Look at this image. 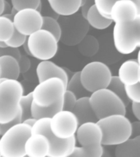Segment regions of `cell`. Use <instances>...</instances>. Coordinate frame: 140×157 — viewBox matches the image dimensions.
Masks as SVG:
<instances>
[{
  "label": "cell",
  "mask_w": 140,
  "mask_h": 157,
  "mask_svg": "<svg viewBox=\"0 0 140 157\" xmlns=\"http://www.w3.org/2000/svg\"><path fill=\"white\" fill-rule=\"evenodd\" d=\"M103 132V146H116L131 136V122L125 115L114 114L97 120Z\"/></svg>",
  "instance_id": "6da1fadb"
},
{
  "label": "cell",
  "mask_w": 140,
  "mask_h": 157,
  "mask_svg": "<svg viewBox=\"0 0 140 157\" xmlns=\"http://www.w3.org/2000/svg\"><path fill=\"white\" fill-rule=\"evenodd\" d=\"M31 134V127L23 122L8 128L0 135V155L2 157H24L25 143Z\"/></svg>",
  "instance_id": "7a4b0ae2"
},
{
  "label": "cell",
  "mask_w": 140,
  "mask_h": 157,
  "mask_svg": "<svg viewBox=\"0 0 140 157\" xmlns=\"http://www.w3.org/2000/svg\"><path fill=\"white\" fill-rule=\"evenodd\" d=\"M24 94L17 79H5L0 83V124L12 121L19 111V101Z\"/></svg>",
  "instance_id": "3957f363"
},
{
  "label": "cell",
  "mask_w": 140,
  "mask_h": 157,
  "mask_svg": "<svg viewBox=\"0 0 140 157\" xmlns=\"http://www.w3.org/2000/svg\"><path fill=\"white\" fill-rule=\"evenodd\" d=\"M112 40L115 49L121 55H128L140 46V17L125 23H115Z\"/></svg>",
  "instance_id": "277c9868"
},
{
  "label": "cell",
  "mask_w": 140,
  "mask_h": 157,
  "mask_svg": "<svg viewBox=\"0 0 140 157\" xmlns=\"http://www.w3.org/2000/svg\"><path fill=\"white\" fill-rule=\"evenodd\" d=\"M57 21L61 28L59 41L66 46H76L89 30L85 17L78 12L69 16H59Z\"/></svg>",
  "instance_id": "5b68a950"
},
{
  "label": "cell",
  "mask_w": 140,
  "mask_h": 157,
  "mask_svg": "<svg viewBox=\"0 0 140 157\" xmlns=\"http://www.w3.org/2000/svg\"><path fill=\"white\" fill-rule=\"evenodd\" d=\"M89 102L98 120L114 114H126V105L107 88L91 93Z\"/></svg>",
  "instance_id": "8992f818"
},
{
  "label": "cell",
  "mask_w": 140,
  "mask_h": 157,
  "mask_svg": "<svg viewBox=\"0 0 140 157\" xmlns=\"http://www.w3.org/2000/svg\"><path fill=\"white\" fill-rule=\"evenodd\" d=\"M50 118H40L36 120L31 127V133L38 132L46 136L49 142V157H68L76 145V136L61 139L56 137L49 128Z\"/></svg>",
  "instance_id": "52a82bcc"
},
{
  "label": "cell",
  "mask_w": 140,
  "mask_h": 157,
  "mask_svg": "<svg viewBox=\"0 0 140 157\" xmlns=\"http://www.w3.org/2000/svg\"><path fill=\"white\" fill-rule=\"evenodd\" d=\"M76 142L83 147L85 157H101L103 155V132L97 122H86L78 126L76 132Z\"/></svg>",
  "instance_id": "ba28073f"
},
{
  "label": "cell",
  "mask_w": 140,
  "mask_h": 157,
  "mask_svg": "<svg viewBox=\"0 0 140 157\" xmlns=\"http://www.w3.org/2000/svg\"><path fill=\"white\" fill-rule=\"evenodd\" d=\"M27 44L32 57L39 61L50 60L57 52L58 41L53 34L39 29L27 36Z\"/></svg>",
  "instance_id": "9c48e42d"
},
{
  "label": "cell",
  "mask_w": 140,
  "mask_h": 157,
  "mask_svg": "<svg viewBox=\"0 0 140 157\" xmlns=\"http://www.w3.org/2000/svg\"><path fill=\"white\" fill-rule=\"evenodd\" d=\"M111 76L109 66L98 61H91L80 71L81 83L90 93L101 88H107Z\"/></svg>",
  "instance_id": "30bf717a"
},
{
  "label": "cell",
  "mask_w": 140,
  "mask_h": 157,
  "mask_svg": "<svg viewBox=\"0 0 140 157\" xmlns=\"http://www.w3.org/2000/svg\"><path fill=\"white\" fill-rule=\"evenodd\" d=\"M66 91V84L58 77H52L39 82L32 91L33 102L41 107L56 103L62 98Z\"/></svg>",
  "instance_id": "8fae6325"
},
{
  "label": "cell",
  "mask_w": 140,
  "mask_h": 157,
  "mask_svg": "<svg viewBox=\"0 0 140 157\" xmlns=\"http://www.w3.org/2000/svg\"><path fill=\"white\" fill-rule=\"evenodd\" d=\"M78 120L72 111L59 110L49 120V128L56 137L66 139L76 134Z\"/></svg>",
  "instance_id": "7c38bea8"
},
{
  "label": "cell",
  "mask_w": 140,
  "mask_h": 157,
  "mask_svg": "<svg viewBox=\"0 0 140 157\" xmlns=\"http://www.w3.org/2000/svg\"><path fill=\"white\" fill-rule=\"evenodd\" d=\"M12 22L17 31L29 36L34 31L41 29L43 15L34 8H24L17 11Z\"/></svg>",
  "instance_id": "4fadbf2b"
},
{
  "label": "cell",
  "mask_w": 140,
  "mask_h": 157,
  "mask_svg": "<svg viewBox=\"0 0 140 157\" xmlns=\"http://www.w3.org/2000/svg\"><path fill=\"white\" fill-rule=\"evenodd\" d=\"M140 17V8L130 0H116L111 9L110 17L114 23H125Z\"/></svg>",
  "instance_id": "5bb4252c"
},
{
  "label": "cell",
  "mask_w": 140,
  "mask_h": 157,
  "mask_svg": "<svg viewBox=\"0 0 140 157\" xmlns=\"http://www.w3.org/2000/svg\"><path fill=\"white\" fill-rule=\"evenodd\" d=\"M98 50L93 56L94 61H98L106 64L112 65L121 59V54L115 49L113 44L112 35L109 34H102L98 39Z\"/></svg>",
  "instance_id": "9a60e30c"
},
{
  "label": "cell",
  "mask_w": 140,
  "mask_h": 157,
  "mask_svg": "<svg viewBox=\"0 0 140 157\" xmlns=\"http://www.w3.org/2000/svg\"><path fill=\"white\" fill-rule=\"evenodd\" d=\"M49 148V142L46 136L38 132L31 133L25 143V155L29 157L48 156Z\"/></svg>",
  "instance_id": "2e32d148"
},
{
  "label": "cell",
  "mask_w": 140,
  "mask_h": 157,
  "mask_svg": "<svg viewBox=\"0 0 140 157\" xmlns=\"http://www.w3.org/2000/svg\"><path fill=\"white\" fill-rule=\"evenodd\" d=\"M36 75L39 82L52 77H58L66 85V83L69 79L68 74L66 70L50 60L40 61L37 66Z\"/></svg>",
  "instance_id": "e0dca14e"
},
{
  "label": "cell",
  "mask_w": 140,
  "mask_h": 157,
  "mask_svg": "<svg viewBox=\"0 0 140 157\" xmlns=\"http://www.w3.org/2000/svg\"><path fill=\"white\" fill-rule=\"evenodd\" d=\"M140 65L138 60L124 61L118 70V78L124 84H134L140 82Z\"/></svg>",
  "instance_id": "ac0fdd59"
},
{
  "label": "cell",
  "mask_w": 140,
  "mask_h": 157,
  "mask_svg": "<svg viewBox=\"0 0 140 157\" xmlns=\"http://www.w3.org/2000/svg\"><path fill=\"white\" fill-rule=\"evenodd\" d=\"M72 112L77 118L79 125L86 122H97L98 120L90 105L88 96L77 98Z\"/></svg>",
  "instance_id": "d6986e66"
},
{
  "label": "cell",
  "mask_w": 140,
  "mask_h": 157,
  "mask_svg": "<svg viewBox=\"0 0 140 157\" xmlns=\"http://www.w3.org/2000/svg\"><path fill=\"white\" fill-rule=\"evenodd\" d=\"M115 155L116 157H140V135L130 137L116 145Z\"/></svg>",
  "instance_id": "ffe728a7"
},
{
  "label": "cell",
  "mask_w": 140,
  "mask_h": 157,
  "mask_svg": "<svg viewBox=\"0 0 140 157\" xmlns=\"http://www.w3.org/2000/svg\"><path fill=\"white\" fill-rule=\"evenodd\" d=\"M52 10L58 16H69L79 12L81 0H52L49 1Z\"/></svg>",
  "instance_id": "44dd1931"
},
{
  "label": "cell",
  "mask_w": 140,
  "mask_h": 157,
  "mask_svg": "<svg viewBox=\"0 0 140 157\" xmlns=\"http://www.w3.org/2000/svg\"><path fill=\"white\" fill-rule=\"evenodd\" d=\"M20 74L17 59L8 55L0 56V78L17 79Z\"/></svg>",
  "instance_id": "7402d4cb"
},
{
  "label": "cell",
  "mask_w": 140,
  "mask_h": 157,
  "mask_svg": "<svg viewBox=\"0 0 140 157\" xmlns=\"http://www.w3.org/2000/svg\"><path fill=\"white\" fill-rule=\"evenodd\" d=\"M85 19L88 21L89 26H92L96 29H105L113 23L111 19L106 18L99 14L94 4L91 6L90 8L88 9Z\"/></svg>",
  "instance_id": "603a6c76"
},
{
  "label": "cell",
  "mask_w": 140,
  "mask_h": 157,
  "mask_svg": "<svg viewBox=\"0 0 140 157\" xmlns=\"http://www.w3.org/2000/svg\"><path fill=\"white\" fill-rule=\"evenodd\" d=\"M61 110H62V98L56 103L46 107H41L34 102H32L31 116L36 120L40 118H51Z\"/></svg>",
  "instance_id": "cb8c5ba5"
},
{
  "label": "cell",
  "mask_w": 140,
  "mask_h": 157,
  "mask_svg": "<svg viewBox=\"0 0 140 157\" xmlns=\"http://www.w3.org/2000/svg\"><path fill=\"white\" fill-rule=\"evenodd\" d=\"M76 46L81 55L88 57H93L98 50V39L91 34H86Z\"/></svg>",
  "instance_id": "d4e9b609"
},
{
  "label": "cell",
  "mask_w": 140,
  "mask_h": 157,
  "mask_svg": "<svg viewBox=\"0 0 140 157\" xmlns=\"http://www.w3.org/2000/svg\"><path fill=\"white\" fill-rule=\"evenodd\" d=\"M66 90H70L76 96V98H81L84 96H88V92L84 88L80 78V71H77L69 78L66 85Z\"/></svg>",
  "instance_id": "484cf974"
},
{
  "label": "cell",
  "mask_w": 140,
  "mask_h": 157,
  "mask_svg": "<svg viewBox=\"0 0 140 157\" xmlns=\"http://www.w3.org/2000/svg\"><path fill=\"white\" fill-rule=\"evenodd\" d=\"M107 88L110 89L111 91H112L113 93H115L118 98H120L126 106L129 105L130 101H129V99H128L126 95H125V84L119 79L117 75L111 76L110 82H109V84L107 86Z\"/></svg>",
  "instance_id": "4316f807"
},
{
  "label": "cell",
  "mask_w": 140,
  "mask_h": 157,
  "mask_svg": "<svg viewBox=\"0 0 140 157\" xmlns=\"http://www.w3.org/2000/svg\"><path fill=\"white\" fill-rule=\"evenodd\" d=\"M41 29H46L53 34L55 38L59 41L61 35V28L57 19L50 16H43V23Z\"/></svg>",
  "instance_id": "83f0119b"
},
{
  "label": "cell",
  "mask_w": 140,
  "mask_h": 157,
  "mask_svg": "<svg viewBox=\"0 0 140 157\" xmlns=\"http://www.w3.org/2000/svg\"><path fill=\"white\" fill-rule=\"evenodd\" d=\"M14 31L13 22L4 16H0V41L6 42Z\"/></svg>",
  "instance_id": "f1b7e54d"
},
{
  "label": "cell",
  "mask_w": 140,
  "mask_h": 157,
  "mask_svg": "<svg viewBox=\"0 0 140 157\" xmlns=\"http://www.w3.org/2000/svg\"><path fill=\"white\" fill-rule=\"evenodd\" d=\"M33 102L32 93H29L26 95L21 96L19 101V109L21 114L22 121L27 118L31 117V104Z\"/></svg>",
  "instance_id": "f546056e"
},
{
  "label": "cell",
  "mask_w": 140,
  "mask_h": 157,
  "mask_svg": "<svg viewBox=\"0 0 140 157\" xmlns=\"http://www.w3.org/2000/svg\"><path fill=\"white\" fill-rule=\"evenodd\" d=\"M115 1L116 0H94V6L99 14L106 18L111 19V9Z\"/></svg>",
  "instance_id": "4dcf8cb0"
},
{
  "label": "cell",
  "mask_w": 140,
  "mask_h": 157,
  "mask_svg": "<svg viewBox=\"0 0 140 157\" xmlns=\"http://www.w3.org/2000/svg\"><path fill=\"white\" fill-rule=\"evenodd\" d=\"M125 91L130 101L140 102V82L134 84H125Z\"/></svg>",
  "instance_id": "1f68e13d"
},
{
  "label": "cell",
  "mask_w": 140,
  "mask_h": 157,
  "mask_svg": "<svg viewBox=\"0 0 140 157\" xmlns=\"http://www.w3.org/2000/svg\"><path fill=\"white\" fill-rule=\"evenodd\" d=\"M41 3V0H11V4L17 11L24 8H34L37 9Z\"/></svg>",
  "instance_id": "d6a6232c"
},
{
  "label": "cell",
  "mask_w": 140,
  "mask_h": 157,
  "mask_svg": "<svg viewBox=\"0 0 140 157\" xmlns=\"http://www.w3.org/2000/svg\"><path fill=\"white\" fill-rule=\"evenodd\" d=\"M27 36L25 34H21L17 29L14 28V31L12 33V36L8 40L5 42L7 47H12V48H19L20 47L23 45L25 42L26 41Z\"/></svg>",
  "instance_id": "836d02e7"
},
{
  "label": "cell",
  "mask_w": 140,
  "mask_h": 157,
  "mask_svg": "<svg viewBox=\"0 0 140 157\" xmlns=\"http://www.w3.org/2000/svg\"><path fill=\"white\" fill-rule=\"evenodd\" d=\"M76 100H77L76 96L70 90L66 89L62 96V110L72 111Z\"/></svg>",
  "instance_id": "e575fe53"
},
{
  "label": "cell",
  "mask_w": 140,
  "mask_h": 157,
  "mask_svg": "<svg viewBox=\"0 0 140 157\" xmlns=\"http://www.w3.org/2000/svg\"><path fill=\"white\" fill-rule=\"evenodd\" d=\"M18 66H19L20 73L25 74L29 71L31 66V61L26 55H21L20 58L18 59Z\"/></svg>",
  "instance_id": "d590c367"
},
{
  "label": "cell",
  "mask_w": 140,
  "mask_h": 157,
  "mask_svg": "<svg viewBox=\"0 0 140 157\" xmlns=\"http://www.w3.org/2000/svg\"><path fill=\"white\" fill-rule=\"evenodd\" d=\"M8 55V56H13L18 61L20 56L21 55V52L19 48H12V47H5V48H0V56Z\"/></svg>",
  "instance_id": "8d00e7d4"
},
{
  "label": "cell",
  "mask_w": 140,
  "mask_h": 157,
  "mask_svg": "<svg viewBox=\"0 0 140 157\" xmlns=\"http://www.w3.org/2000/svg\"><path fill=\"white\" fill-rule=\"evenodd\" d=\"M140 135V121H134L131 122V136L130 137H136Z\"/></svg>",
  "instance_id": "74e56055"
},
{
  "label": "cell",
  "mask_w": 140,
  "mask_h": 157,
  "mask_svg": "<svg viewBox=\"0 0 140 157\" xmlns=\"http://www.w3.org/2000/svg\"><path fill=\"white\" fill-rule=\"evenodd\" d=\"M93 4H94V0H86L85 2H84V4L81 6L80 9L81 15H82L84 17H86V14H87L88 9H89L91 6H93Z\"/></svg>",
  "instance_id": "f35d334b"
},
{
  "label": "cell",
  "mask_w": 140,
  "mask_h": 157,
  "mask_svg": "<svg viewBox=\"0 0 140 157\" xmlns=\"http://www.w3.org/2000/svg\"><path fill=\"white\" fill-rule=\"evenodd\" d=\"M131 109L133 115H134L137 120H140V102H132Z\"/></svg>",
  "instance_id": "ab89813d"
},
{
  "label": "cell",
  "mask_w": 140,
  "mask_h": 157,
  "mask_svg": "<svg viewBox=\"0 0 140 157\" xmlns=\"http://www.w3.org/2000/svg\"><path fill=\"white\" fill-rule=\"evenodd\" d=\"M12 4L9 3L8 2H7L6 0H4V7H3V12H2V15L7 14V13H10L11 12V10H12Z\"/></svg>",
  "instance_id": "60d3db41"
},
{
  "label": "cell",
  "mask_w": 140,
  "mask_h": 157,
  "mask_svg": "<svg viewBox=\"0 0 140 157\" xmlns=\"http://www.w3.org/2000/svg\"><path fill=\"white\" fill-rule=\"evenodd\" d=\"M35 121H36V119H34V117H29L27 118V119H25V120H24L22 122L25 123V124H26L29 125L30 127H32L33 126V124H34V123H35Z\"/></svg>",
  "instance_id": "b9f144b4"
},
{
  "label": "cell",
  "mask_w": 140,
  "mask_h": 157,
  "mask_svg": "<svg viewBox=\"0 0 140 157\" xmlns=\"http://www.w3.org/2000/svg\"><path fill=\"white\" fill-rule=\"evenodd\" d=\"M22 48H23V50H24L25 53L26 54V56H31V54H30V52H29V47H28V44H27V40L25 42L23 45H22Z\"/></svg>",
  "instance_id": "7bdbcfd3"
},
{
  "label": "cell",
  "mask_w": 140,
  "mask_h": 157,
  "mask_svg": "<svg viewBox=\"0 0 140 157\" xmlns=\"http://www.w3.org/2000/svg\"><path fill=\"white\" fill-rule=\"evenodd\" d=\"M4 7V0H0V16H2Z\"/></svg>",
  "instance_id": "ee69618b"
},
{
  "label": "cell",
  "mask_w": 140,
  "mask_h": 157,
  "mask_svg": "<svg viewBox=\"0 0 140 157\" xmlns=\"http://www.w3.org/2000/svg\"><path fill=\"white\" fill-rule=\"evenodd\" d=\"M2 16H4V17H6L7 18L11 20V21H12V20H13V17H14V16H13L12 13H7V14H3Z\"/></svg>",
  "instance_id": "f6af8a7d"
},
{
  "label": "cell",
  "mask_w": 140,
  "mask_h": 157,
  "mask_svg": "<svg viewBox=\"0 0 140 157\" xmlns=\"http://www.w3.org/2000/svg\"><path fill=\"white\" fill-rule=\"evenodd\" d=\"M130 1H132V2H134L136 4V6H137L138 8H140V0H130Z\"/></svg>",
  "instance_id": "bcb514c9"
},
{
  "label": "cell",
  "mask_w": 140,
  "mask_h": 157,
  "mask_svg": "<svg viewBox=\"0 0 140 157\" xmlns=\"http://www.w3.org/2000/svg\"><path fill=\"white\" fill-rule=\"evenodd\" d=\"M5 47H7L6 43L3 41H0V48H5Z\"/></svg>",
  "instance_id": "7dc6e473"
},
{
  "label": "cell",
  "mask_w": 140,
  "mask_h": 157,
  "mask_svg": "<svg viewBox=\"0 0 140 157\" xmlns=\"http://www.w3.org/2000/svg\"><path fill=\"white\" fill-rule=\"evenodd\" d=\"M17 12V10L15 9L14 7H12V10H11V12H10V13H12V14L13 15V16H15V14H16Z\"/></svg>",
  "instance_id": "c3c4849f"
},
{
  "label": "cell",
  "mask_w": 140,
  "mask_h": 157,
  "mask_svg": "<svg viewBox=\"0 0 140 157\" xmlns=\"http://www.w3.org/2000/svg\"><path fill=\"white\" fill-rule=\"evenodd\" d=\"M0 135H1V129H0Z\"/></svg>",
  "instance_id": "681fc988"
},
{
  "label": "cell",
  "mask_w": 140,
  "mask_h": 157,
  "mask_svg": "<svg viewBox=\"0 0 140 157\" xmlns=\"http://www.w3.org/2000/svg\"><path fill=\"white\" fill-rule=\"evenodd\" d=\"M48 1H52V0H48Z\"/></svg>",
  "instance_id": "f907efd6"
},
{
  "label": "cell",
  "mask_w": 140,
  "mask_h": 157,
  "mask_svg": "<svg viewBox=\"0 0 140 157\" xmlns=\"http://www.w3.org/2000/svg\"><path fill=\"white\" fill-rule=\"evenodd\" d=\"M0 157H1V155H0Z\"/></svg>",
  "instance_id": "816d5d0a"
}]
</instances>
